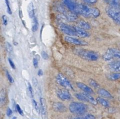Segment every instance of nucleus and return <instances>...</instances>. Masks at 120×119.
Returning <instances> with one entry per match:
<instances>
[{
    "label": "nucleus",
    "mask_w": 120,
    "mask_h": 119,
    "mask_svg": "<svg viewBox=\"0 0 120 119\" xmlns=\"http://www.w3.org/2000/svg\"><path fill=\"white\" fill-rule=\"evenodd\" d=\"M108 68L111 71L114 73H120V61H115L109 63L108 64Z\"/></svg>",
    "instance_id": "nucleus-13"
},
{
    "label": "nucleus",
    "mask_w": 120,
    "mask_h": 119,
    "mask_svg": "<svg viewBox=\"0 0 120 119\" xmlns=\"http://www.w3.org/2000/svg\"><path fill=\"white\" fill-rule=\"evenodd\" d=\"M76 36L79 38H87L90 35V33L86 31L85 30L78 27L77 26H73Z\"/></svg>",
    "instance_id": "nucleus-11"
},
{
    "label": "nucleus",
    "mask_w": 120,
    "mask_h": 119,
    "mask_svg": "<svg viewBox=\"0 0 120 119\" xmlns=\"http://www.w3.org/2000/svg\"><path fill=\"white\" fill-rule=\"evenodd\" d=\"M77 86L79 88V89H81V90H82L83 92H84L86 93H88V94H91L94 93V91H93V89L91 87H90L89 86H88L86 84H84L82 83H80V82H78L77 83Z\"/></svg>",
    "instance_id": "nucleus-14"
},
{
    "label": "nucleus",
    "mask_w": 120,
    "mask_h": 119,
    "mask_svg": "<svg viewBox=\"0 0 120 119\" xmlns=\"http://www.w3.org/2000/svg\"><path fill=\"white\" fill-rule=\"evenodd\" d=\"M12 119H16V117H14L12 118Z\"/></svg>",
    "instance_id": "nucleus-46"
},
{
    "label": "nucleus",
    "mask_w": 120,
    "mask_h": 119,
    "mask_svg": "<svg viewBox=\"0 0 120 119\" xmlns=\"http://www.w3.org/2000/svg\"><path fill=\"white\" fill-rule=\"evenodd\" d=\"M39 27L38 22L37 18L35 17H34L33 18V26H32V30L33 32H35L38 30Z\"/></svg>",
    "instance_id": "nucleus-24"
},
{
    "label": "nucleus",
    "mask_w": 120,
    "mask_h": 119,
    "mask_svg": "<svg viewBox=\"0 0 120 119\" xmlns=\"http://www.w3.org/2000/svg\"><path fill=\"white\" fill-rule=\"evenodd\" d=\"M105 1H106V2H108V3H109V2H110V1L111 0H104Z\"/></svg>",
    "instance_id": "nucleus-45"
},
{
    "label": "nucleus",
    "mask_w": 120,
    "mask_h": 119,
    "mask_svg": "<svg viewBox=\"0 0 120 119\" xmlns=\"http://www.w3.org/2000/svg\"><path fill=\"white\" fill-rule=\"evenodd\" d=\"M108 78L111 80L115 81L120 79V73H114L108 76Z\"/></svg>",
    "instance_id": "nucleus-23"
},
{
    "label": "nucleus",
    "mask_w": 120,
    "mask_h": 119,
    "mask_svg": "<svg viewBox=\"0 0 120 119\" xmlns=\"http://www.w3.org/2000/svg\"><path fill=\"white\" fill-rule=\"evenodd\" d=\"M63 4L70 10L71 12L77 14V5L78 4L75 3L72 0H61Z\"/></svg>",
    "instance_id": "nucleus-10"
},
{
    "label": "nucleus",
    "mask_w": 120,
    "mask_h": 119,
    "mask_svg": "<svg viewBox=\"0 0 120 119\" xmlns=\"http://www.w3.org/2000/svg\"><path fill=\"white\" fill-rule=\"evenodd\" d=\"M38 75L39 76H42V75H43V71L41 70H39L38 71Z\"/></svg>",
    "instance_id": "nucleus-42"
},
{
    "label": "nucleus",
    "mask_w": 120,
    "mask_h": 119,
    "mask_svg": "<svg viewBox=\"0 0 120 119\" xmlns=\"http://www.w3.org/2000/svg\"><path fill=\"white\" fill-rule=\"evenodd\" d=\"M7 103V93L5 90L0 92V107H3Z\"/></svg>",
    "instance_id": "nucleus-18"
},
{
    "label": "nucleus",
    "mask_w": 120,
    "mask_h": 119,
    "mask_svg": "<svg viewBox=\"0 0 120 119\" xmlns=\"http://www.w3.org/2000/svg\"><path fill=\"white\" fill-rule=\"evenodd\" d=\"M102 58L105 61L110 63L115 61H120V51L115 48H109L104 53Z\"/></svg>",
    "instance_id": "nucleus-4"
},
{
    "label": "nucleus",
    "mask_w": 120,
    "mask_h": 119,
    "mask_svg": "<svg viewBox=\"0 0 120 119\" xmlns=\"http://www.w3.org/2000/svg\"><path fill=\"white\" fill-rule=\"evenodd\" d=\"M5 3H6L7 7V12L9 14H12V11H11V8L10 7V3H9L8 0H5Z\"/></svg>",
    "instance_id": "nucleus-31"
},
{
    "label": "nucleus",
    "mask_w": 120,
    "mask_h": 119,
    "mask_svg": "<svg viewBox=\"0 0 120 119\" xmlns=\"http://www.w3.org/2000/svg\"><path fill=\"white\" fill-rule=\"evenodd\" d=\"M57 96L59 99H60L63 101L70 100L72 98L70 92L67 88H63L59 90L57 92Z\"/></svg>",
    "instance_id": "nucleus-9"
},
{
    "label": "nucleus",
    "mask_w": 120,
    "mask_h": 119,
    "mask_svg": "<svg viewBox=\"0 0 120 119\" xmlns=\"http://www.w3.org/2000/svg\"><path fill=\"white\" fill-rule=\"evenodd\" d=\"M3 114H2L1 112L0 111V119H3Z\"/></svg>",
    "instance_id": "nucleus-44"
},
{
    "label": "nucleus",
    "mask_w": 120,
    "mask_h": 119,
    "mask_svg": "<svg viewBox=\"0 0 120 119\" xmlns=\"http://www.w3.org/2000/svg\"><path fill=\"white\" fill-rule=\"evenodd\" d=\"M5 48H6L7 51L8 53H11V52H12V47L9 42H7L6 43H5Z\"/></svg>",
    "instance_id": "nucleus-29"
},
{
    "label": "nucleus",
    "mask_w": 120,
    "mask_h": 119,
    "mask_svg": "<svg viewBox=\"0 0 120 119\" xmlns=\"http://www.w3.org/2000/svg\"><path fill=\"white\" fill-rule=\"evenodd\" d=\"M8 62H9V63H10V66H11V67H12L13 69H15V64H14V62L12 61V60H11V59L9 58L8 59Z\"/></svg>",
    "instance_id": "nucleus-37"
},
{
    "label": "nucleus",
    "mask_w": 120,
    "mask_h": 119,
    "mask_svg": "<svg viewBox=\"0 0 120 119\" xmlns=\"http://www.w3.org/2000/svg\"><path fill=\"white\" fill-rule=\"evenodd\" d=\"M69 109L72 113L77 115L85 114L88 109V106L85 104L81 102H72L69 106Z\"/></svg>",
    "instance_id": "nucleus-3"
},
{
    "label": "nucleus",
    "mask_w": 120,
    "mask_h": 119,
    "mask_svg": "<svg viewBox=\"0 0 120 119\" xmlns=\"http://www.w3.org/2000/svg\"><path fill=\"white\" fill-rule=\"evenodd\" d=\"M77 14L88 18H97L100 15V11L95 7L85 4H79L77 5Z\"/></svg>",
    "instance_id": "nucleus-1"
},
{
    "label": "nucleus",
    "mask_w": 120,
    "mask_h": 119,
    "mask_svg": "<svg viewBox=\"0 0 120 119\" xmlns=\"http://www.w3.org/2000/svg\"><path fill=\"white\" fill-rule=\"evenodd\" d=\"M85 97H86V102H89L90 103H91L92 104L94 105H97V104L98 102L97 101V100H95L93 96L90 95V94L88 93H85Z\"/></svg>",
    "instance_id": "nucleus-21"
},
{
    "label": "nucleus",
    "mask_w": 120,
    "mask_h": 119,
    "mask_svg": "<svg viewBox=\"0 0 120 119\" xmlns=\"http://www.w3.org/2000/svg\"><path fill=\"white\" fill-rule=\"evenodd\" d=\"M75 96L76 98L80 101H86L85 93H77V94H75Z\"/></svg>",
    "instance_id": "nucleus-25"
},
{
    "label": "nucleus",
    "mask_w": 120,
    "mask_h": 119,
    "mask_svg": "<svg viewBox=\"0 0 120 119\" xmlns=\"http://www.w3.org/2000/svg\"><path fill=\"white\" fill-rule=\"evenodd\" d=\"M75 54L84 60L91 61H97L99 58L98 54L91 50L78 49L75 50Z\"/></svg>",
    "instance_id": "nucleus-2"
},
{
    "label": "nucleus",
    "mask_w": 120,
    "mask_h": 119,
    "mask_svg": "<svg viewBox=\"0 0 120 119\" xmlns=\"http://www.w3.org/2000/svg\"><path fill=\"white\" fill-rule=\"evenodd\" d=\"M41 56H42V57L43 58L44 60H48V58H49L48 54H47L46 52L44 51H41Z\"/></svg>",
    "instance_id": "nucleus-33"
},
{
    "label": "nucleus",
    "mask_w": 120,
    "mask_h": 119,
    "mask_svg": "<svg viewBox=\"0 0 120 119\" xmlns=\"http://www.w3.org/2000/svg\"><path fill=\"white\" fill-rule=\"evenodd\" d=\"M32 101H33V105H34L35 110L37 111V112L38 113H40V111H41V108H40V106H39V104H38V103L35 100H33Z\"/></svg>",
    "instance_id": "nucleus-27"
},
{
    "label": "nucleus",
    "mask_w": 120,
    "mask_h": 119,
    "mask_svg": "<svg viewBox=\"0 0 120 119\" xmlns=\"http://www.w3.org/2000/svg\"><path fill=\"white\" fill-rule=\"evenodd\" d=\"M53 108L55 111L57 112H65L67 108L64 104L60 102H56L53 104Z\"/></svg>",
    "instance_id": "nucleus-15"
},
{
    "label": "nucleus",
    "mask_w": 120,
    "mask_h": 119,
    "mask_svg": "<svg viewBox=\"0 0 120 119\" xmlns=\"http://www.w3.org/2000/svg\"><path fill=\"white\" fill-rule=\"evenodd\" d=\"M12 110H11V108H8L7 110V115L8 117H10L12 115Z\"/></svg>",
    "instance_id": "nucleus-39"
},
{
    "label": "nucleus",
    "mask_w": 120,
    "mask_h": 119,
    "mask_svg": "<svg viewBox=\"0 0 120 119\" xmlns=\"http://www.w3.org/2000/svg\"><path fill=\"white\" fill-rule=\"evenodd\" d=\"M59 27H60V30L64 34L68 36H76L73 26H71L64 23H61L59 25Z\"/></svg>",
    "instance_id": "nucleus-7"
},
{
    "label": "nucleus",
    "mask_w": 120,
    "mask_h": 119,
    "mask_svg": "<svg viewBox=\"0 0 120 119\" xmlns=\"http://www.w3.org/2000/svg\"><path fill=\"white\" fill-rule=\"evenodd\" d=\"M98 94L102 98L106 99H112V96L109 92L104 88H99L98 90Z\"/></svg>",
    "instance_id": "nucleus-17"
},
{
    "label": "nucleus",
    "mask_w": 120,
    "mask_h": 119,
    "mask_svg": "<svg viewBox=\"0 0 120 119\" xmlns=\"http://www.w3.org/2000/svg\"><path fill=\"white\" fill-rule=\"evenodd\" d=\"M64 40L67 41V42L72 44L76 45V46H87L88 44V42H85V41L80 40L79 38H77L73 37L71 36H65L64 37Z\"/></svg>",
    "instance_id": "nucleus-8"
},
{
    "label": "nucleus",
    "mask_w": 120,
    "mask_h": 119,
    "mask_svg": "<svg viewBox=\"0 0 120 119\" xmlns=\"http://www.w3.org/2000/svg\"><path fill=\"white\" fill-rule=\"evenodd\" d=\"M40 104H41V111L42 115V119H48L47 111V105H46V101L45 99L41 97L40 99Z\"/></svg>",
    "instance_id": "nucleus-12"
},
{
    "label": "nucleus",
    "mask_w": 120,
    "mask_h": 119,
    "mask_svg": "<svg viewBox=\"0 0 120 119\" xmlns=\"http://www.w3.org/2000/svg\"><path fill=\"white\" fill-rule=\"evenodd\" d=\"M6 76H7V78H8V80L9 81H10L11 83H14L13 78H12V76L10 75V74L9 73V72L8 71H6Z\"/></svg>",
    "instance_id": "nucleus-30"
},
{
    "label": "nucleus",
    "mask_w": 120,
    "mask_h": 119,
    "mask_svg": "<svg viewBox=\"0 0 120 119\" xmlns=\"http://www.w3.org/2000/svg\"><path fill=\"white\" fill-rule=\"evenodd\" d=\"M33 84H34V86L37 87V84H38V81H37V80L35 78V77H34V78H33Z\"/></svg>",
    "instance_id": "nucleus-40"
},
{
    "label": "nucleus",
    "mask_w": 120,
    "mask_h": 119,
    "mask_svg": "<svg viewBox=\"0 0 120 119\" xmlns=\"http://www.w3.org/2000/svg\"><path fill=\"white\" fill-rule=\"evenodd\" d=\"M119 1H120V0H119Z\"/></svg>",
    "instance_id": "nucleus-47"
},
{
    "label": "nucleus",
    "mask_w": 120,
    "mask_h": 119,
    "mask_svg": "<svg viewBox=\"0 0 120 119\" xmlns=\"http://www.w3.org/2000/svg\"><path fill=\"white\" fill-rule=\"evenodd\" d=\"M33 64H34V66L35 69H37L38 67V61L35 58H34L33 59Z\"/></svg>",
    "instance_id": "nucleus-36"
},
{
    "label": "nucleus",
    "mask_w": 120,
    "mask_h": 119,
    "mask_svg": "<svg viewBox=\"0 0 120 119\" xmlns=\"http://www.w3.org/2000/svg\"><path fill=\"white\" fill-rule=\"evenodd\" d=\"M56 82L61 85L62 87H64L67 89H71L73 90V86L71 84V82L68 80V78L64 76L62 74H58L56 77Z\"/></svg>",
    "instance_id": "nucleus-6"
},
{
    "label": "nucleus",
    "mask_w": 120,
    "mask_h": 119,
    "mask_svg": "<svg viewBox=\"0 0 120 119\" xmlns=\"http://www.w3.org/2000/svg\"><path fill=\"white\" fill-rule=\"evenodd\" d=\"M84 119H95V117L94 115H93V114H88L84 117Z\"/></svg>",
    "instance_id": "nucleus-35"
},
{
    "label": "nucleus",
    "mask_w": 120,
    "mask_h": 119,
    "mask_svg": "<svg viewBox=\"0 0 120 119\" xmlns=\"http://www.w3.org/2000/svg\"><path fill=\"white\" fill-rule=\"evenodd\" d=\"M19 16H20V17L21 18L23 17V15L22 14V12H21V10L19 11Z\"/></svg>",
    "instance_id": "nucleus-43"
},
{
    "label": "nucleus",
    "mask_w": 120,
    "mask_h": 119,
    "mask_svg": "<svg viewBox=\"0 0 120 119\" xmlns=\"http://www.w3.org/2000/svg\"><path fill=\"white\" fill-rule=\"evenodd\" d=\"M28 92L29 95L31 98L34 97V93H33V90L31 85L28 83Z\"/></svg>",
    "instance_id": "nucleus-28"
},
{
    "label": "nucleus",
    "mask_w": 120,
    "mask_h": 119,
    "mask_svg": "<svg viewBox=\"0 0 120 119\" xmlns=\"http://www.w3.org/2000/svg\"><path fill=\"white\" fill-rule=\"evenodd\" d=\"M3 24H4V25H7L8 20H7V17L6 15L3 16Z\"/></svg>",
    "instance_id": "nucleus-38"
},
{
    "label": "nucleus",
    "mask_w": 120,
    "mask_h": 119,
    "mask_svg": "<svg viewBox=\"0 0 120 119\" xmlns=\"http://www.w3.org/2000/svg\"><path fill=\"white\" fill-rule=\"evenodd\" d=\"M16 109H17V111L18 112V113H19L20 115H24V113H23L22 110L20 106H19L18 104L16 105Z\"/></svg>",
    "instance_id": "nucleus-32"
},
{
    "label": "nucleus",
    "mask_w": 120,
    "mask_h": 119,
    "mask_svg": "<svg viewBox=\"0 0 120 119\" xmlns=\"http://www.w3.org/2000/svg\"><path fill=\"white\" fill-rule=\"evenodd\" d=\"M77 25L78 27L82 28L84 30H90L91 28V25L85 21L83 20V19H79V20L77 21Z\"/></svg>",
    "instance_id": "nucleus-19"
},
{
    "label": "nucleus",
    "mask_w": 120,
    "mask_h": 119,
    "mask_svg": "<svg viewBox=\"0 0 120 119\" xmlns=\"http://www.w3.org/2000/svg\"><path fill=\"white\" fill-rule=\"evenodd\" d=\"M70 119H85L84 117H72L70 118Z\"/></svg>",
    "instance_id": "nucleus-41"
},
{
    "label": "nucleus",
    "mask_w": 120,
    "mask_h": 119,
    "mask_svg": "<svg viewBox=\"0 0 120 119\" xmlns=\"http://www.w3.org/2000/svg\"><path fill=\"white\" fill-rule=\"evenodd\" d=\"M27 11L30 18H33L35 17V9H34V5H33V3L32 2H31L28 5Z\"/></svg>",
    "instance_id": "nucleus-20"
},
{
    "label": "nucleus",
    "mask_w": 120,
    "mask_h": 119,
    "mask_svg": "<svg viewBox=\"0 0 120 119\" xmlns=\"http://www.w3.org/2000/svg\"><path fill=\"white\" fill-rule=\"evenodd\" d=\"M65 17L68 21L70 22L77 21L78 20V15H77V14L75 13V12H66V13L65 14Z\"/></svg>",
    "instance_id": "nucleus-16"
},
{
    "label": "nucleus",
    "mask_w": 120,
    "mask_h": 119,
    "mask_svg": "<svg viewBox=\"0 0 120 119\" xmlns=\"http://www.w3.org/2000/svg\"><path fill=\"white\" fill-rule=\"evenodd\" d=\"M106 12L115 23L120 25V7L109 5L106 8Z\"/></svg>",
    "instance_id": "nucleus-5"
},
{
    "label": "nucleus",
    "mask_w": 120,
    "mask_h": 119,
    "mask_svg": "<svg viewBox=\"0 0 120 119\" xmlns=\"http://www.w3.org/2000/svg\"><path fill=\"white\" fill-rule=\"evenodd\" d=\"M89 83H90V85H91L93 87L95 88H98L99 87H100L98 83L97 82L95 81V80H93V79L89 80Z\"/></svg>",
    "instance_id": "nucleus-26"
},
{
    "label": "nucleus",
    "mask_w": 120,
    "mask_h": 119,
    "mask_svg": "<svg viewBox=\"0 0 120 119\" xmlns=\"http://www.w3.org/2000/svg\"><path fill=\"white\" fill-rule=\"evenodd\" d=\"M97 101L98 103L102 105V106L105 107H109V104L108 103V101L107 100L104 99V98H102L101 97H97Z\"/></svg>",
    "instance_id": "nucleus-22"
},
{
    "label": "nucleus",
    "mask_w": 120,
    "mask_h": 119,
    "mask_svg": "<svg viewBox=\"0 0 120 119\" xmlns=\"http://www.w3.org/2000/svg\"><path fill=\"white\" fill-rule=\"evenodd\" d=\"M82 1L89 4H94L97 2V0H82Z\"/></svg>",
    "instance_id": "nucleus-34"
}]
</instances>
